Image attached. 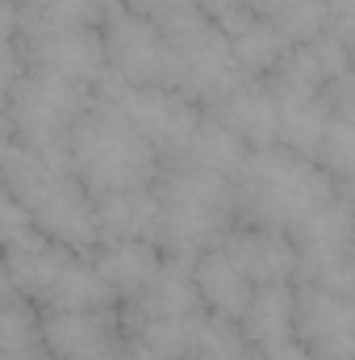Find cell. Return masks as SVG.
Instances as JSON below:
<instances>
[{
	"mask_svg": "<svg viewBox=\"0 0 355 360\" xmlns=\"http://www.w3.org/2000/svg\"><path fill=\"white\" fill-rule=\"evenodd\" d=\"M339 193L343 188H335L314 160L284 147H260L247 151L243 168L234 172V222L293 235Z\"/></svg>",
	"mask_w": 355,
	"mask_h": 360,
	"instance_id": "cell-1",
	"label": "cell"
},
{
	"mask_svg": "<svg viewBox=\"0 0 355 360\" xmlns=\"http://www.w3.org/2000/svg\"><path fill=\"white\" fill-rule=\"evenodd\" d=\"M159 201L155 248L163 260L192 264L201 252L217 248L222 235L234 226V180L217 176L192 160H172L151 180Z\"/></svg>",
	"mask_w": 355,
	"mask_h": 360,
	"instance_id": "cell-2",
	"label": "cell"
},
{
	"mask_svg": "<svg viewBox=\"0 0 355 360\" xmlns=\"http://www.w3.org/2000/svg\"><path fill=\"white\" fill-rule=\"evenodd\" d=\"M67 164H72L76 180L88 188V197L142 188L163 168L159 155L151 151V143L126 117V109L113 96H105V92L92 96L88 109L80 113V122L72 126Z\"/></svg>",
	"mask_w": 355,
	"mask_h": 360,
	"instance_id": "cell-3",
	"label": "cell"
},
{
	"mask_svg": "<svg viewBox=\"0 0 355 360\" xmlns=\"http://www.w3.org/2000/svg\"><path fill=\"white\" fill-rule=\"evenodd\" d=\"M0 180L17 197V205L25 210L29 231L46 235L72 252H84V256L100 243L92 197L67 164H46V160L8 143L0 151Z\"/></svg>",
	"mask_w": 355,
	"mask_h": 360,
	"instance_id": "cell-4",
	"label": "cell"
},
{
	"mask_svg": "<svg viewBox=\"0 0 355 360\" xmlns=\"http://www.w3.org/2000/svg\"><path fill=\"white\" fill-rule=\"evenodd\" d=\"M0 269L25 302H34L38 314L117 306L84 252H72L38 231H25L21 239L0 248Z\"/></svg>",
	"mask_w": 355,
	"mask_h": 360,
	"instance_id": "cell-5",
	"label": "cell"
},
{
	"mask_svg": "<svg viewBox=\"0 0 355 360\" xmlns=\"http://www.w3.org/2000/svg\"><path fill=\"white\" fill-rule=\"evenodd\" d=\"M92 96H96L92 89H80L72 80L21 68V76L13 80V89L4 96V117H8L13 147L38 155L46 164H67L72 126L80 122V113L88 109Z\"/></svg>",
	"mask_w": 355,
	"mask_h": 360,
	"instance_id": "cell-6",
	"label": "cell"
},
{
	"mask_svg": "<svg viewBox=\"0 0 355 360\" xmlns=\"http://www.w3.org/2000/svg\"><path fill=\"white\" fill-rule=\"evenodd\" d=\"M13 46L21 55V68L51 72L59 80H72L80 89H100L105 72V46H100V25H63V21H42L29 13H17V34Z\"/></svg>",
	"mask_w": 355,
	"mask_h": 360,
	"instance_id": "cell-7",
	"label": "cell"
},
{
	"mask_svg": "<svg viewBox=\"0 0 355 360\" xmlns=\"http://www.w3.org/2000/svg\"><path fill=\"white\" fill-rule=\"evenodd\" d=\"M100 46L109 80L126 89H180V63L172 46L134 8L117 4L100 17Z\"/></svg>",
	"mask_w": 355,
	"mask_h": 360,
	"instance_id": "cell-8",
	"label": "cell"
},
{
	"mask_svg": "<svg viewBox=\"0 0 355 360\" xmlns=\"http://www.w3.org/2000/svg\"><path fill=\"white\" fill-rule=\"evenodd\" d=\"M297 252V276L322 285L330 293L355 297V248H351V193H339L314 218H305L288 235Z\"/></svg>",
	"mask_w": 355,
	"mask_h": 360,
	"instance_id": "cell-9",
	"label": "cell"
},
{
	"mask_svg": "<svg viewBox=\"0 0 355 360\" xmlns=\"http://www.w3.org/2000/svg\"><path fill=\"white\" fill-rule=\"evenodd\" d=\"M105 96H113L121 109H126V117L138 126V134L151 143V151L159 155V164H172L180 160L184 151H188V143H192V134H196V126H201V109L188 101V96H180L176 89H126V84H117V80H100V89Z\"/></svg>",
	"mask_w": 355,
	"mask_h": 360,
	"instance_id": "cell-10",
	"label": "cell"
},
{
	"mask_svg": "<svg viewBox=\"0 0 355 360\" xmlns=\"http://www.w3.org/2000/svg\"><path fill=\"white\" fill-rule=\"evenodd\" d=\"M293 331L309 360H355V297L293 281Z\"/></svg>",
	"mask_w": 355,
	"mask_h": 360,
	"instance_id": "cell-11",
	"label": "cell"
},
{
	"mask_svg": "<svg viewBox=\"0 0 355 360\" xmlns=\"http://www.w3.org/2000/svg\"><path fill=\"white\" fill-rule=\"evenodd\" d=\"M42 340H46V352L55 360H105L126 352L117 306L42 314Z\"/></svg>",
	"mask_w": 355,
	"mask_h": 360,
	"instance_id": "cell-12",
	"label": "cell"
},
{
	"mask_svg": "<svg viewBox=\"0 0 355 360\" xmlns=\"http://www.w3.org/2000/svg\"><path fill=\"white\" fill-rule=\"evenodd\" d=\"M239 331L264 360H309L293 331V285H260L239 314Z\"/></svg>",
	"mask_w": 355,
	"mask_h": 360,
	"instance_id": "cell-13",
	"label": "cell"
},
{
	"mask_svg": "<svg viewBox=\"0 0 355 360\" xmlns=\"http://www.w3.org/2000/svg\"><path fill=\"white\" fill-rule=\"evenodd\" d=\"M217 248L230 256V264L243 272L255 289L260 285H293V276H297V252H293L288 235H280V231L234 222L222 235Z\"/></svg>",
	"mask_w": 355,
	"mask_h": 360,
	"instance_id": "cell-14",
	"label": "cell"
},
{
	"mask_svg": "<svg viewBox=\"0 0 355 360\" xmlns=\"http://www.w3.org/2000/svg\"><path fill=\"white\" fill-rule=\"evenodd\" d=\"M205 117H213L217 126H226L247 151L276 147L280 109H276V96L264 89V80H243L234 92H226L213 109H205Z\"/></svg>",
	"mask_w": 355,
	"mask_h": 360,
	"instance_id": "cell-15",
	"label": "cell"
},
{
	"mask_svg": "<svg viewBox=\"0 0 355 360\" xmlns=\"http://www.w3.org/2000/svg\"><path fill=\"white\" fill-rule=\"evenodd\" d=\"M88 260L96 276L105 281V289L121 306V302H130L134 293L147 289V281L163 264V252L155 243H147V239H105L88 252Z\"/></svg>",
	"mask_w": 355,
	"mask_h": 360,
	"instance_id": "cell-16",
	"label": "cell"
},
{
	"mask_svg": "<svg viewBox=\"0 0 355 360\" xmlns=\"http://www.w3.org/2000/svg\"><path fill=\"white\" fill-rule=\"evenodd\" d=\"M188 269H192V285H196V297H201L205 314L226 319V323H239V314L247 310L255 285L230 264V256H226L222 248H209V252H201Z\"/></svg>",
	"mask_w": 355,
	"mask_h": 360,
	"instance_id": "cell-17",
	"label": "cell"
},
{
	"mask_svg": "<svg viewBox=\"0 0 355 360\" xmlns=\"http://www.w3.org/2000/svg\"><path fill=\"white\" fill-rule=\"evenodd\" d=\"M92 214H96V235H100V243H105V239H147V243H155L159 201H155V188H151V184L92 197Z\"/></svg>",
	"mask_w": 355,
	"mask_h": 360,
	"instance_id": "cell-18",
	"label": "cell"
},
{
	"mask_svg": "<svg viewBox=\"0 0 355 360\" xmlns=\"http://www.w3.org/2000/svg\"><path fill=\"white\" fill-rule=\"evenodd\" d=\"M0 360H55L42 340V314L0 269Z\"/></svg>",
	"mask_w": 355,
	"mask_h": 360,
	"instance_id": "cell-19",
	"label": "cell"
},
{
	"mask_svg": "<svg viewBox=\"0 0 355 360\" xmlns=\"http://www.w3.org/2000/svg\"><path fill=\"white\" fill-rule=\"evenodd\" d=\"M226 42H230V55H234V63H239V72L247 80H264L288 51L284 34L276 25H267L264 17H251V13L226 34Z\"/></svg>",
	"mask_w": 355,
	"mask_h": 360,
	"instance_id": "cell-20",
	"label": "cell"
},
{
	"mask_svg": "<svg viewBox=\"0 0 355 360\" xmlns=\"http://www.w3.org/2000/svg\"><path fill=\"white\" fill-rule=\"evenodd\" d=\"M264 89L276 96V105H284V101H309V96H322L326 76H322L318 59L309 55V46H288L284 59L264 76Z\"/></svg>",
	"mask_w": 355,
	"mask_h": 360,
	"instance_id": "cell-21",
	"label": "cell"
},
{
	"mask_svg": "<svg viewBox=\"0 0 355 360\" xmlns=\"http://www.w3.org/2000/svg\"><path fill=\"white\" fill-rule=\"evenodd\" d=\"M280 109V130H276V147L293 151V155H305L314 160V147L322 139V126L330 117L326 101L322 96H309V101H284L276 105Z\"/></svg>",
	"mask_w": 355,
	"mask_h": 360,
	"instance_id": "cell-22",
	"label": "cell"
},
{
	"mask_svg": "<svg viewBox=\"0 0 355 360\" xmlns=\"http://www.w3.org/2000/svg\"><path fill=\"white\" fill-rule=\"evenodd\" d=\"M180 160H192V164H201V168H209L217 176L234 180V172L247 160V147L226 126H217L213 117H201V126H196V134H192V143H188V151Z\"/></svg>",
	"mask_w": 355,
	"mask_h": 360,
	"instance_id": "cell-23",
	"label": "cell"
},
{
	"mask_svg": "<svg viewBox=\"0 0 355 360\" xmlns=\"http://www.w3.org/2000/svg\"><path fill=\"white\" fill-rule=\"evenodd\" d=\"M314 164L330 176L335 188L351 193V176H355V122L351 117H326L322 139L314 147Z\"/></svg>",
	"mask_w": 355,
	"mask_h": 360,
	"instance_id": "cell-24",
	"label": "cell"
},
{
	"mask_svg": "<svg viewBox=\"0 0 355 360\" xmlns=\"http://www.w3.org/2000/svg\"><path fill=\"white\" fill-rule=\"evenodd\" d=\"M243 356H247V340H243L239 323L205 314V323L196 327V340L188 348V360H243Z\"/></svg>",
	"mask_w": 355,
	"mask_h": 360,
	"instance_id": "cell-25",
	"label": "cell"
},
{
	"mask_svg": "<svg viewBox=\"0 0 355 360\" xmlns=\"http://www.w3.org/2000/svg\"><path fill=\"white\" fill-rule=\"evenodd\" d=\"M25 231H29V218H25V210L17 205V197L0 180V248H8L13 239H21Z\"/></svg>",
	"mask_w": 355,
	"mask_h": 360,
	"instance_id": "cell-26",
	"label": "cell"
},
{
	"mask_svg": "<svg viewBox=\"0 0 355 360\" xmlns=\"http://www.w3.org/2000/svg\"><path fill=\"white\" fill-rule=\"evenodd\" d=\"M318 4H322V13H326V30H330L339 42L351 46V4L355 0H318Z\"/></svg>",
	"mask_w": 355,
	"mask_h": 360,
	"instance_id": "cell-27",
	"label": "cell"
},
{
	"mask_svg": "<svg viewBox=\"0 0 355 360\" xmlns=\"http://www.w3.org/2000/svg\"><path fill=\"white\" fill-rule=\"evenodd\" d=\"M17 76H21V55H17L13 42H0V101L8 96V89H13Z\"/></svg>",
	"mask_w": 355,
	"mask_h": 360,
	"instance_id": "cell-28",
	"label": "cell"
},
{
	"mask_svg": "<svg viewBox=\"0 0 355 360\" xmlns=\"http://www.w3.org/2000/svg\"><path fill=\"white\" fill-rule=\"evenodd\" d=\"M13 34H17V8L0 0V42H13Z\"/></svg>",
	"mask_w": 355,
	"mask_h": 360,
	"instance_id": "cell-29",
	"label": "cell"
},
{
	"mask_svg": "<svg viewBox=\"0 0 355 360\" xmlns=\"http://www.w3.org/2000/svg\"><path fill=\"white\" fill-rule=\"evenodd\" d=\"M17 13H38V8H46V0H8Z\"/></svg>",
	"mask_w": 355,
	"mask_h": 360,
	"instance_id": "cell-30",
	"label": "cell"
},
{
	"mask_svg": "<svg viewBox=\"0 0 355 360\" xmlns=\"http://www.w3.org/2000/svg\"><path fill=\"white\" fill-rule=\"evenodd\" d=\"M243 360H264V356H260V352H255V348H247V356H243Z\"/></svg>",
	"mask_w": 355,
	"mask_h": 360,
	"instance_id": "cell-31",
	"label": "cell"
},
{
	"mask_svg": "<svg viewBox=\"0 0 355 360\" xmlns=\"http://www.w3.org/2000/svg\"><path fill=\"white\" fill-rule=\"evenodd\" d=\"M105 360H130V352H117V356H105Z\"/></svg>",
	"mask_w": 355,
	"mask_h": 360,
	"instance_id": "cell-32",
	"label": "cell"
}]
</instances>
